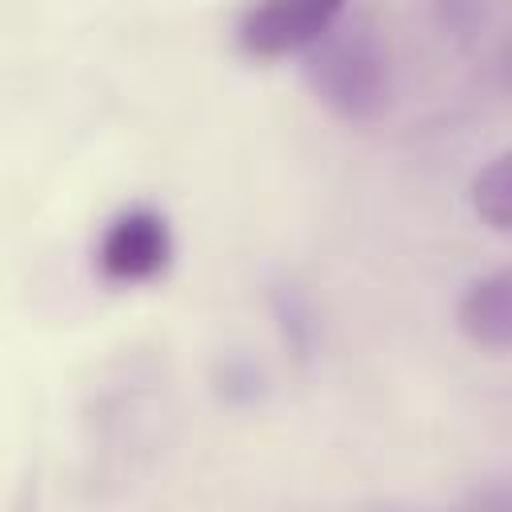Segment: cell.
<instances>
[{
	"mask_svg": "<svg viewBox=\"0 0 512 512\" xmlns=\"http://www.w3.org/2000/svg\"><path fill=\"white\" fill-rule=\"evenodd\" d=\"M312 96L344 124H372L392 104V60L368 16H344L312 52H304Z\"/></svg>",
	"mask_w": 512,
	"mask_h": 512,
	"instance_id": "obj_1",
	"label": "cell"
},
{
	"mask_svg": "<svg viewBox=\"0 0 512 512\" xmlns=\"http://www.w3.org/2000/svg\"><path fill=\"white\" fill-rule=\"evenodd\" d=\"M176 260L172 220L152 204L120 208L96 240V272L116 288H144L168 276Z\"/></svg>",
	"mask_w": 512,
	"mask_h": 512,
	"instance_id": "obj_2",
	"label": "cell"
},
{
	"mask_svg": "<svg viewBox=\"0 0 512 512\" xmlns=\"http://www.w3.org/2000/svg\"><path fill=\"white\" fill-rule=\"evenodd\" d=\"M344 16L348 0H252L236 20V48L248 60L304 56Z\"/></svg>",
	"mask_w": 512,
	"mask_h": 512,
	"instance_id": "obj_3",
	"label": "cell"
},
{
	"mask_svg": "<svg viewBox=\"0 0 512 512\" xmlns=\"http://www.w3.org/2000/svg\"><path fill=\"white\" fill-rule=\"evenodd\" d=\"M456 328L468 344L512 352V264L476 276L456 300Z\"/></svg>",
	"mask_w": 512,
	"mask_h": 512,
	"instance_id": "obj_4",
	"label": "cell"
},
{
	"mask_svg": "<svg viewBox=\"0 0 512 512\" xmlns=\"http://www.w3.org/2000/svg\"><path fill=\"white\" fill-rule=\"evenodd\" d=\"M468 204L476 220L500 236H512V148L492 156L468 184Z\"/></svg>",
	"mask_w": 512,
	"mask_h": 512,
	"instance_id": "obj_5",
	"label": "cell"
},
{
	"mask_svg": "<svg viewBox=\"0 0 512 512\" xmlns=\"http://www.w3.org/2000/svg\"><path fill=\"white\" fill-rule=\"evenodd\" d=\"M480 4H484V0H440V20H444L448 28H468V24L476 20Z\"/></svg>",
	"mask_w": 512,
	"mask_h": 512,
	"instance_id": "obj_6",
	"label": "cell"
}]
</instances>
